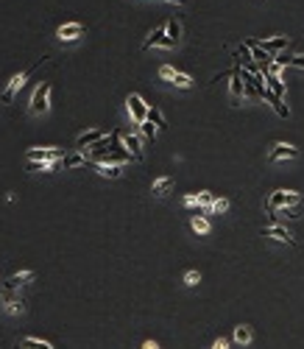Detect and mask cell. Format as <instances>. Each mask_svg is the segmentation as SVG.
<instances>
[{
  "instance_id": "obj_1",
  "label": "cell",
  "mask_w": 304,
  "mask_h": 349,
  "mask_svg": "<svg viewBox=\"0 0 304 349\" xmlns=\"http://www.w3.org/2000/svg\"><path fill=\"white\" fill-rule=\"evenodd\" d=\"M42 65H45V56H42V59L36 62V65H31L25 73H17V76H14L12 81H9V87H6V90H3V95H0V101H3V103H12V101H14V95H17V92L23 90V87H25V81H28L31 76H34V73H36V67H42Z\"/></svg>"
},
{
  "instance_id": "obj_2",
  "label": "cell",
  "mask_w": 304,
  "mask_h": 349,
  "mask_svg": "<svg viewBox=\"0 0 304 349\" xmlns=\"http://www.w3.org/2000/svg\"><path fill=\"white\" fill-rule=\"evenodd\" d=\"M293 204H304L301 193H296V190H274L268 196V210L271 212L282 210V207H293Z\"/></svg>"
},
{
  "instance_id": "obj_3",
  "label": "cell",
  "mask_w": 304,
  "mask_h": 349,
  "mask_svg": "<svg viewBox=\"0 0 304 349\" xmlns=\"http://www.w3.org/2000/svg\"><path fill=\"white\" fill-rule=\"evenodd\" d=\"M50 106V84L48 81H42L39 87L34 90V95H31V112L34 114H45Z\"/></svg>"
},
{
  "instance_id": "obj_4",
  "label": "cell",
  "mask_w": 304,
  "mask_h": 349,
  "mask_svg": "<svg viewBox=\"0 0 304 349\" xmlns=\"http://www.w3.org/2000/svg\"><path fill=\"white\" fill-rule=\"evenodd\" d=\"M126 106H129V114H132L134 126L145 123V114H148V106H145V101L137 95V92H132V95L126 98Z\"/></svg>"
},
{
  "instance_id": "obj_5",
  "label": "cell",
  "mask_w": 304,
  "mask_h": 349,
  "mask_svg": "<svg viewBox=\"0 0 304 349\" xmlns=\"http://www.w3.org/2000/svg\"><path fill=\"white\" fill-rule=\"evenodd\" d=\"M65 157V148H28V159L34 162H59Z\"/></svg>"
},
{
  "instance_id": "obj_6",
  "label": "cell",
  "mask_w": 304,
  "mask_h": 349,
  "mask_svg": "<svg viewBox=\"0 0 304 349\" xmlns=\"http://www.w3.org/2000/svg\"><path fill=\"white\" fill-rule=\"evenodd\" d=\"M257 45H260L265 53L276 56V53H282V50L290 45V36H268V39H257Z\"/></svg>"
},
{
  "instance_id": "obj_7",
  "label": "cell",
  "mask_w": 304,
  "mask_h": 349,
  "mask_svg": "<svg viewBox=\"0 0 304 349\" xmlns=\"http://www.w3.org/2000/svg\"><path fill=\"white\" fill-rule=\"evenodd\" d=\"M87 34V28H84L81 23H65L56 28V36H59L62 42H73V39H78V36Z\"/></svg>"
},
{
  "instance_id": "obj_8",
  "label": "cell",
  "mask_w": 304,
  "mask_h": 349,
  "mask_svg": "<svg viewBox=\"0 0 304 349\" xmlns=\"http://www.w3.org/2000/svg\"><path fill=\"white\" fill-rule=\"evenodd\" d=\"M296 157H298V148L290 145V143H276L274 148H271V154H268L271 162H279V159H296Z\"/></svg>"
},
{
  "instance_id": "obj_9",
  "label": "cell",
  "mask_w": 304,
  "mask_h": 349,
  "mask_svg": "<svg viewBox=\"0 0 304 349\" xmlns=\"http://www.w3.org/2000/svg\"><path fill=\"white\" fill-rule=\"evenodd\" d=\"M260 235H263V238H274V241L287 243V246H296V238H293L287 229H282V226H263V229H260Z\"/></svg>"
},
{
  "instance_id": "obj_10",
  "label": "cell",
  "mask_w": 304,
  "mask_h": 349,
  "mask_svg": "<svg viewBox=\"0 0 304 349\" xmlns=\"http://www.w3.org/2000/svg\"><path fill=\"white\" fill-rule=\"evenodd\" d=\"M120 143H123V148H129V154H132L134 159H143V143H140L137 134H123L120 132Z\"/></svg>"
},
{
  "instance_id": "obj_11",
  "label": "cell",
  "mask_w": 304,
  "mask_h": 349,
  "mask_svg": "<svg viewBox=\"0 0 304 349\" xmlns=\"http://www.w3.org/2000/svg\"><path fill=\"white\" fill-rule=\"evenodd\" d=\"M34 279H36V271H20V274H12V277H9L6 288L9 290H17V288H23V285L34 282Z\"/></svg>"
},
{
  "instance_id": "obj_12",
  "label": "cell",
  "mask_w": 304,
  "mask_h": 349,
  "mask_svg": "<svg viewBox=\"0 0 304 349\" xmlns=\"http://www.w3.org/2000/svg\"><path fill=\"white\" fill-rule=\"evenodd\" d=\"M263 98L265 101H271V106H274V112L279 114V118H290V109L285 106V101H282L279 95H274V92L268 90V87H265V92H263Z\"/></svg>"
},
{
  "instance_id": "obj_13",
  "label": "cell",
  "mask_w": 304,
  "mask_h": 349,
  "mask_svg": "<svg viewBox=\"0 0 304 349\" xmlns=\"http://www.w3.org/2000/svg\"><path fill=\"white\" fill-rule=\"evenodd\" d=\"M84 162H87V159H84L81 157V154H67V157L65 159H59V162H53V165H50V170H59V168H78V165H84Z\"/></svg>"
},
{
  "instance_id": "obj_14",
  "label": "cell",
  "mask_w": 304,
  "mask_h": 349,
  "mask_svg": "<svg viewBox=\"0 0 304 349\" xmlns=\"http://www.w3.org/2000/svg\"><path fill=\"white\" fill-rule=\"evenodd\" d=\"M229 92H232L234 101L246 95V81H243V76H240V70H234V73H232V81H229Z\"/></svg>"
},
{
  "instance_id": "obj_15",
  "label": "cell",
  "mask_w": 304,
  "mask_h": 349,
  "mask_svg": "<svg viewBox=\"0 0 304 349\" xmlns=\"http://www.w3.org/2000/svg\"><path fill=\"white\" fill-rule=\"evenodd\" d=\"M265 76H268V84H265V87H268V90L274 92V95H279L282 101H285V84H282V79H279V73L268 70V73H265Z\"/></svg>"
},
{
  "instance_id": "obj_16",
  "label": "cell",
  "mask_w": 304,
  "mask_h": 349,
  "mask_svg": "<svg viewBox=\"0 0 304 349\" xmlns=\"http://www.w3.org/2000/svg\"><path fill=\"white\" fill-rule=\"evenodd\" d=\"M103 137V132L101 129H92V132H84L81 137L76 140V148H87V145H92V143H98V140Z\"/></svg>"
},
{
  "instance_id": "obj_17",
  "label": "cell",
  "mask_w": 304,
  "mask_h": 349,
  "mask_svg": "<svg viewBox=\"0 0 304 349\" xmlns=\"http://www.w3.org/2000/svg\"><path fill=\"white\" fill-rule=\"evenodd\" d=\"M274 218H301L304 215V204H293V207H282V210L271 212Z\"/></svg>"
},
{
  "instance_id": "obj_18",
  "label": "cell",
  "mask_w": 304,
  "mask_h": 349,
  "mask_svg": "<svg viewBox=\"0 0 304 349\" xmlns=\"http://www.w3.org/2000/svg\"><path fill=\"white\" fill-rule=\"evenodd\" d=\"M173 190V176H162V179H156L154 185H151V193L154 196H165V193Z\"/></svg>"
},
{
  "instance_id": "obj_19",
  "label": "cell",
  "mask_w": 304,
  "mask_h": 349,
  "mask_svg": "<svg viewBox=\"0 0 304 349\" xmlns=\"http://www.w3.org/2000/svg\"><path fill=\"white\" fill-rule=\"evenodd\" d=\"M98 173L106 176V179H120V173H123V165H98Z\"/></svg>"
},
{
  "instance_id": "obj_20",
  "label": "cell",
  "mask_w": 304,
  "mask_h": 349,
  "mask_svg": "<svg viewBox=\"0 0 304 349\" xmlns=\"http://www.w3.org/2000/svg\"><path fill=\"white\" fill-rule=\"evenodd\" d=\"M20 349H53L48 341H39V338H20Z\"/></svg>"
},
{
  "instance_id": "obj_21",
  "label": "cell",
  "mask_w": 304,
  "mask_h": 349,
  "mask_svg": "<svg viewBox=\"0 0 304 349\" xmlns=\"http://www.w3.org/2000/svg\"><path fill=\"white\" fill-rule=\"evenodd\" d=\"M190 226H193V232H198V235H209V221L204 215H193Z\"/></svg>"
},
{
  "instance_id": "obj_22",
  "label": "cell",
  "mask_w": 304,
  "mask_h": 349,
  "mask_svg": "<svg viewBox=\"0 0 304 349\" xmlns=\"http://www.w3.org/2000/svg\"><path fill=\"white\" fill-rule=\"evenodd\" d=\"M162 36H167V31H165V28H156V31H151V34H148V39H145V42H143V48L148 50V48H154V45H159V42H162Z\"/></svg>"
},
{
  "instance_id": "obj_23",
  "label": "cell",
  "mask_w": 304,
  "mask_h": 349,
  "mask_svg": "<svg viewBox=\"0 0 304 349\" xmlns=\"http://www.w3.org/2000/svg\"><path fill=\"white\" fill-rule=\"evenodd\" d=\"M170 84H176L179 90H190V87H193V79L187 76V73H173Z\"/></svg>"
},
{
  "instance_id": "obj_24",
  "label": "cell",
  "mask_w": 304,
  "mask_h": 349,
  "mask_svg": "<svg viewBox=\"0 0 304 349\" xmlns=\"http://www.w3.org/2000/svg\"><path fill=\"white\" fill-rule=\"evenodd\" d=\"M234 341H237V343H249V341H251V330H249L246 324L234 327Z\"/></svg>"
},
{
  "instance_id": "obj_25",
  "label": "cell",
  "mask_w": 304,
  "mask_h": 349,
  "mask_svg": "<svg viewBox=\"0 0 304 349\" xmlns=\"http://www.w3.org/2000/svg\"><path fill=\"white\" fill-rule=\"evenodd\" d=\"M145 121H151V123H154V126H159V129H162V126H167L159 109H151V106H148V114H145Z\"/></svg>"
},
{
  "instance_id": "obj_26",
  "label": "cell",
  "mask_w": 304,
  "mask_h": 349,
  "mask_svg": "<svg viewBox=\"0 0 304 349\" xmlns=\"http://www.w3.org/2000/svg\"><path fill=\"white\" fill-rule=\"evenodd\" d=\"M140 134H143V137L145 140H154L156 137V126H154V123H151V121H145V123H140Z\"/></svg>"
},
{
  "instance_id": "obj_27",
  "label": "cell",
  "mask_w": 304,
  "mask_h": 349,
  "mask_svg": "<svg viewBox=\"0 0 304 349\" xmlns=\"http://www.w3.org/2000/svg\"><path fill=\"white\" fill-rule=\"evenodd\" d=\"M165 31H167V36H170L173 42H179V34H181V25L176 23V20H170V23L165 25Z\"/></svg>"
},
{
  "instance_id": "obj_28",
  "label": "cell",
  "mask_w": 304,
  "mask_h": 349,
  "mask_svg": "<svg viewBox=\"0 0 304 349\" xmlns=\"http://www.w3.org/2000/svg\"><path fill=\"white\" fill-rule=\"evenodd\" d=\"M6 310H9V313H14V316H20L25 310V305L20 299H6Z\"/></svg>"
},
{
  "instance_id": "obj_29",
  "label": "cell",
  "mask_w": 304,
  "mask_h": 349,
  "mask_svg": "<svg viewBox=\"0 0 304 349\" xmlns=\"http://www.w3.org/2000/svg\"><path fill=\"white\" fill-rule=\"evenodd\" d=\"M212 201H215V193H198V204L204 207V210H209V207H212Z\"/></svg>"
},
{
  "instance_id": "obj_30",
  "label": "cell",
  "mask_w": 304,
  "mask_h": 349,
  "mask_svg": "<svg viewBox=\"0 0 304 349\" xmlns=\"http://www.w3.org/2000/svg\"><path fill=\"white\" fill-rule=\"evenodd\" d=\"M226 210H229V201L226 199H215L212 207H209V212H218V215H221V212H226Z\"/></svg>"
},
{
  "instance_id": "obj_31",
  "label": "cell",
  "mask_w": 304,
  "mask_h": 349,
  "mask_svg": "<svg viewBox=\"0 0 304 349\" xmlns=\"http://www.w3.org/2000/svg\"><path fill=\"white\" fill-rule=\"evenodd\" d=\"M198 282H201V274H198V271H187L185 274V285L193 288V285H198Z\"/></svg>"
},
{
  "instance_id": "obj_32",
  "label": "cell",
  "mask_w": 304,
  "mask_h": 349,
  "mask_svg": "<svg viewBox=\"0 0 304 349\" xmlns=\"http://www.w3.org/2000/svg\"><path fill=\"white\" fill-rule=\"evenodd\" d=\"M173 73H176V70H173L170 65H162V67H159V76H162V79H167V81L173 79Z\"/></svg>"
},
{
  "instance_id": "obj_33",
  "label": "cell",
  "mask_w": 304,
  "mask_h": 349,
  "mask_svg": "<svg viewBox=\"0 0 304 349\" xmlns=\"http://www.w3.org/2000/svg\"><path fill=\"white\" fill-rule=\"evenodd\" d=\"M287 65H293V67H301V70H304V56H290V59H287Z\"/></svg>"
},
{
  "instance_id": "obj_34",
  "label": "cell",
  "mask_w": 304,
  "mask_h": 349,
  "mask_svg": "<svg viewBox=\"0 0 304 349\" xmlns=\"http://www.w3.org/2000/svg\"><path fill=\"white\" fill-rule=\"evenodd\" d=\"M240 56H243V59L240 62H251V53H249V45H240V50H237Z\"/></svg>"
},
{
  "instance_id": "obj_35",
  "label": "cell",
  "mask_w": 304,
  "mask_h": 349,
  "mask_svg": "<svg viewBox=\"0 0 304 349\" xmlns=\"http://www.w3.org/2000/svg\"><path fill=\"white\" fill-rule=\"evenodd\" d=\"M212 349H229V341L226 338H218V341L212 343Z\"/></svg>"
},
{
  "instance_id": "obj_36",
  "label": "cell",
  "mask_w": 304,
  "mask_h": 349,
  "mask_svg": "<svg viewBox=\"0 0 304 349\" xmlns=\"http://www.w3.org/2000/svg\"><path fill=\"white\" fill-rule=\"evenodd\" d=\"M185 204H187V207H196V204H198V196H187Z\"/></svg>"
},
{
  "instance_id": "obj_37",
  "label": "cell",
  "mask_w": 304,
  "mask_h": 349,
  "mask_svg": "<svg viewBox=\"0 0 304 349\" xmlns=\"http://www.w3.org/2000/svg\"><path fill=\"white\" fill-rule=\"evenodd\" d=\"M143 349H159V343H156V341H145Z\"/></svg>"
},
{
  "instance_id": "obj_38",
  "label": "cell",
  "mask_w": 304,
  "mask_h": 349,
  "mask_svg": "<svg viewBox=\"0 0 304 349\" xmlns=\"http://www.w3.org/2000/svg\"><path fill=\"white\" fill-rule=\"evenodd\" d=\"M167 3H176V6H185L187 0H167Z\"/></svg>"
},
{
  "instance_id": "obj_39",
  "label": "cell",
  "mask_w": 304,
  "mask_h": 349,
  "mask_svg": "<svg viewBox=\"0 0 304 349\" xmlns=\"http://www.w3.org/2000/svg\"><path fill=\"white\" fill-rule=\"evenodd\" d=\"M0 307H6V294H0Z\"/></svg>"
}]
</instances>
